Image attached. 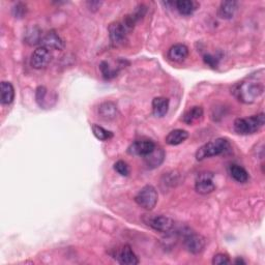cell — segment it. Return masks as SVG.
<instances>
[{"instance_id":"cell-1","label":"cell","mask_w":265,"mask_h":265,"mask_svg":"<svg viewBox=\"0 0 265 265\" xmlns=\"http://www.w3.org/2000/svg\"><path fill=\"white\" fill-rule=\"evenodd\" d=\"M232 92L239 102L244 104H253L263 95L264 83L262 80L250 78L236 84Z\"/></svg>"},{"instance_id":"cell-2","label":"cell","mask_w":265,"mask_h":265,"mask_svg":"<svg viewBox=\"0 0 265 265\" xmlns=\"http://www.w3.org/2000/svg\"><path fill=\"white\" fill-rule=\"evenodd\" d=\"M230 148V143L225 138H218L211 142L205 143L196 152L197 161H203L209 158L220 156L225 153Z\"/></svg>"},{"instance_id":"cell-3","label":"cell","mask_w":265,"mask_h":265,"mask_svg":"<svg viewBox=\"0 0 265 265\" xmlns=\"http://www.w3.org/2000/svg\"><path fill=\"white\" fill-rule=\"evenodd\" d=\"M265 123L264 113L246 118H237L234 121V130L239 135H252L260 131Z\"/></svg>"},{"instance_id":"cell-4","label":"cell","mask_w":265,"mask_h":265,"mask_svg":"<svg viewBox=\"0 0 265 265\" xmlns=\"http://www.w3.org/2000/svg\"><path fill=\"white\" fill-rule=\"evenodd\" d=\"M143 222L151 229L165 234L170 233L175 228L174 221L171 218L163 215H144Z\"/></svg>"},{"instance_id":"cell-5","label":"cell","mask_w":265,"mask_h":265,"mask_svg":"<svg viewBox=\"0 0 265 265\" xmlns=\"http://www.w3.org/2000/svg\"><path fill=\"white\" fill-rule=\"evenodd\" d=\"M181 236L184 248L187 252L194 254V255L200 254L206 246L205 238L189 228H185L181 231Z\"/></svg>"},{"instance_id":"cell-6","label":"cell","mask_w":265,"mask_h":265,"mask_svg":"<svg viewBox=\"0 0 265 265\" xmlns=\"http://www.w3.org/2000/svg\"><path fill=\"white\" fill-rule=\"evenodd\" d=\"M158 199L159 196L156 187L148 184L143 186L138 192L135 197V201L139 206L146 209V211H152L158 203Z\"/></svg>"},{"instance_id":"cell-7","label":"cell","mask_w":265,"mask_h":265,"mask_svg":"<svg viewBox=\"0 0 265 265\" xmlns=\"http://www.w3.org/2000/svg\"><path fill=\"white\" fill-rule=\"evenodd\" d=\"M52 59V54L46 47H40L33 51L30 58V64L33 69L42 70L45 69Z\"/></svg>"},{"instance_id":"cell-8","label":"cell","mask_w":265,"mask_h":265,"mask_svg":"<svg viewBox=\"0 0 265 265\" xmlns=\"http://www.w3.org/2000/svg\"><path fill=\"white\" fill-rule=\"evenodd\" d=\"M156 147V143L151 140H137L129 146L128 152L132 156L144 158L150 154Z\"/></svg>"},{"instance_id":"cell-9","label":"cell","mask_w":265,"mask_h":265,"mask_svg":"<svg viewBox=\"0 0 265 265\" xmlns=\"http://www.w3.org/2000/svg\"><path fill=\"white\" fill-rule=\"evenodd\" d=\"M195 190L201 195L211 194L216 190V184L211 173H201L198 175L195 183Z\"/></svg>"},{"instance_id":"cell-10","label":"cell","mask_w":265,"mask_h":265,"mask_svg":"<svg viewBox=\"0 0 265 265\" xmlns=\"http://www.w3.org/2000/svg\"><path fill=\"white\" fill-rule=\"evenodd\" d=\"M108 30L110 41H111L114 46L121 45V44H124L127 40V35L129 31L120 22H115V23L110 24Z\"/></svg>"},{"instance_id":"cell-11","label":"cell","mask_w":265,"mask_h":265,"mask_svg":"<svg viewBox=\"0 0 265 265\" xmlns=\"http://www.w3.org/2000/svg\"><path fill=\"white\" fill-rule=\"evenodd\" d=\"M115 259L118 263L124 265H137L139 263L138 257L129 245H125L116 252Z\"/></svg>"},{"instance_id":"cell-12","label":"cell","mask_w":265,"mask_h":265,"mask_svg":"<svg viewBox=\"0 0 265 265\" xmlns=\"http://www.w3.org/2000/svg\"><path fill=\"white\" fill-rule=\"evenodd\" d=\"M41 44L43 47H46L49 50L53 49V50L61 51L64 49V46H65L64 41L55 30L49 31L47 35L43 38Z\"/></svg>"},{"instance_id":"cell-13","label":"cell","mask_w":265,"mask_h":265,"mask_svg":"<svg viewBox=\"0 0 265 265\" xmlns=\"http://www.w3.org/2000/svg\"><path fill=\"white\" fill-rule=\"evenodd\" d=\"M238 2L237 1H222L218 8V16L221 19L230 20L234 17L237 12Z\"/></svg>"},{"instance_id":"cell-14","label":"cell","mask_w":265,"mask_h":265,"mask_svg":"<svg viewBox=\"0 0 265 265\" xmlns=\"http://www.w3.org/2000/svg\"><path fill=\"white\" fill-rule=\"evenodd\" d=\"M169 105H170L169 98L164 97V96L154 97L153 101H152V113H153V115L158 118L164 117L166 114L168 113Z\"/></svg>"},{"instance_id":"cell-15","label":"cell","mask_w":265,"mask_h":265,"mask_svg":"<svg viewBox=\"0 0 265 265\" xmlns=\"http://www.w3.org/2000/svg\"><path fill=\"white\" fill-rule=\"evenodd\" d=\"M189 56V48L182 44L173 45L168 51V58L174 62H182Z\"/></svg>"},{"instance_id":"cell-16","label":"cell","mask_w":265,"mask_h":265,"mask_svg":"<svg viewBox=\"0 0 265 265\" xmlns=\"http://www.w3.org/2000/svg\"><path fill=\"white\" fill-rule=\"evenodd\" d=\"M165 157H166V153L164 149L160 147H156L150 154L144 157V162L149 169H154L157 167H160L165 160Z\"/></svg>"},{"instance_id":"cell-17","label":"cell","mask_w":265,"mask_h":265,"mask_svg":"<svg viewBox=\"0 0 265 265\" xmlns=\"http://www.w3.org/2000/svg\"><path fill=\"white\" fill-rule=\"evenodd\" d=\"M98 115L104 120H113L118 115L117 106L112 102H105L98 107Z\"/></svg>"},{"instance_id":"cell-18","label":"cell","mask_w":265,"mask_h":265,"mask_svg":"<svg viewBox=\"0 0 265 265\" xmlns=\"http://www.w3.org/2000/svg\"><path fill=\"white\" fill-rule=\"evenodd\" d=\"M203 115H204L203 108L200 106H195L187 110V111L183 114L182 121L185 125L192 126L195 123L200 121L203 118Z\"/></svg>"},{"instance_id":"cell-19","label":"cell","mask_w":265,"mask_h":265,"mask_svg":"<svg viewBox=\"0 0 265 265\" xmlns=\"http://www.w3.org/2000/svg\"><path fill=\"white\" fill-rule=\"evenodd\" d=\"M187 138H189V132L184 130L177 129L171 131L165 140L168 145L176 146L181 144V143H183Z\"/></svg>"},{"instance_id":"cell-20","label":"cell","mask_w":265,"mask_h":265,"mask_svg":"<svg viewBox=\"0 0 265 265\" xmlns=\"http://www.w3.org/2000/svg\"><path fill=\"white\" fill-rule=\"evenodd\" d=\"M1 89V104L2 105H10L15 99V88L10 82L2 81L0 85Z\"/></svg>"},{"instance_id":"cell-21","label":"cell","mask_w":265,"mask_h":265,"mask_svg":"<svg viewBox=\"0 0 265 265\" xmlns=\"http://www.w3.org/2000/svg\"><path fill=\"white\" fill-rule=\"evenodd\" d=\"M174 5L181 16L193 15L199 6L198 2L192 1V0H179V1H176Z\"/></svg>"},{"instance_id":"cell-22","label":"cell","mask_w":265,"mask_h":265,"mask_svg":"<svg viewBox=\"0 0 265 265\" xmlns=\"http://www.w3.org/2000/svg\"><path fill=\"white\" fill-rule=\"evenodd\" d=\"M229 172H230L231 177L240 183L248 182V180L250 178L248 171L239 165H231L230 168H229Z\"/></svg>"},{"instance_id":"cell-23","label":"cell","mask_w":265,"mask_h":265,"mask_svg":"<svg viewBox=\"0 0 265 265\" xmlns=\"http://www.w3.org/2000/svg\"><path fill=\"white\" fill-rule=\"evenodd\" d=\"M42 31L38 26L31 27L30 29L27 30L26 35H25V41L30 46H35L38 45V44L42 43Z\"/></svg>"},{"instance_id":"cell-24","label":"cell","mask_w":265,"mask_h":265,"mask_svg":"<svg viewBox=\"0 0 265 265\" xmlns=\"http://www.w3.org/2000/svg\"><path fill=\"white\" fill-rule=\"evenodd\" d=\"M99 69H101L102 75L106 80H111L117 76V74L120 71V66H116V68H112L108 61H102L99 64Z\"/></svg>"},{"instance_id":"cell-25","label":"cell","mask_w":265,"mask_h":265,"mask_svg":"<svg viewBox=\"0 0 265 265\" xmlns=\"http://www.w3.org/2000/svg\"><path fill=\"white\" fill-rule=\"evenodd\" d=\"M91 131L93 132L94 137L99 141H108L113 138V132L111 131H108L105 128L98 126V125H92Z\"/></svg>"},{"instance_id":"cell-26","label":"cell","mask_w":265,"mask_h":265,"mask_svg":"<svg viewBox=\"0 0 265 265\" xmlns=\"http://www.w3.org/2000/svg\"><path fill=\"white\" fill-rule=\"evenodd\" d=\"M48 94H49L48 89L45 86L38 87L37 92H36V98H37V103L40 105V107L46 108L50 105V102L47 99Z\"/></svg>"},{"instance_id":"cell-27","label":"cell","mask_w":265,"mask_h":265,"mask_svg":"<svg viewBox=\"0 0 265 265\" xmlns=\"http://www.w3.org/2000/svg\"><path fill=\"white\" fill-rule=\"evenodd\" d=\"M114 170L121 176H129L130 167L125 161H117L114 164Z\"/></svg>"},{"instance_id":"cell-28","label":"cell","mask_w":265,"mask_h":265,"mask_svg":"<svg viewBox=\"0 0 265 265\" xmlns=\"http://www.w3.org/2000/svg\"><path fill=\"white\" fill-rule=\"evenodd\" d=\"M230 262H231L230 258L224 253H219L213 258L214 265H225V264H229Z\"/></svg>"},{"instance_id":"cell-29","label":"cell","mask_w":265,"mask_h":265,"mask_svg":"<svg viewBox=\"0 0 265 265\" xmlns=\"http://www.w3.org/2000/svg\"><path fill=\"white\" fill-rule=\"evenodd\" d=\"M26 5L22 2H18L13 7V15L15 18H23L26 15Z\"/></svg>"},{"instance_id":"cell-30","label":"cell","mask_w":265,"mask_h":265,"mask_svg":"<svg viewBox=\"0 0 265 265\" xmlns=\"http://www.w3.org/2000/svg\"><path fill=\"white\" fill-rule=\"evenodd\" d=\"M203 60L207 65H209L213 69H216L219 64V58L212 54H205Z\"/></svg>"},{"instance_id":"cell-31","label":"cell","mask_w":265,"mask_h":265,"mask_svg":"<svg viewBox=\"0 0 265 265\" xmlns=\"http://www.w3.org/2000/svg\"><path fill=\"white\" fill-rule=\"evenodd\" d=\"M87 5H88V7H89L90 10H92V12H95V10H97L99 7H101L102 2H99V1H89V2H87Z\"/></svg>"},{"instance_id":"cell-32","label":"cell","mask_w":265,"mask_h":265,"mask_svg":"<svg viewBox=\"0 0 265 265\" xmlns=\"http://www.w3.org/2000/svg\"><path fill=\"white\" fill-rule=\"evenodd\" d=\"M235 263H236V264H240V263H242V264H246V262H245L244 260H242L241 258H237V259L235 260Z\"/></svg>"}]
</instances>
